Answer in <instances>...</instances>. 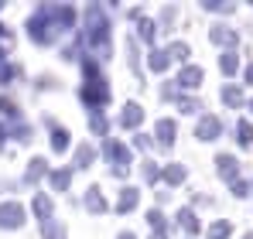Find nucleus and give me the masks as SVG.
<instances>
[{
  "instance_id": "1",
  "label": "nucleus",
  "mask_w": 253,
  "mask_h": 239,
  "mask_svg": "<svg viewBox=\"0 0 253 239\" xmlns=\"http://www.w3.org/2000/svg\"><path fill=\"white\" fill-rule=\"evenodd\" d=\"M83 69H85V76H89V82L83 85L85 106H103V103L110 99V85H106V79L96 72V62H89V58L83 62Z\"/></svg>"
},
{
  "instance_id": "2",
  "label": "nucleus",
  "mask_w": 253,
  "mask_h": 239,
  "mask_svg": "<svg viewBox=\"0 0 253 239\" xmlns=\"http://www.w3.org/2000/svg\"><path fill=\"white\" fill-rule=\"evenodd\" d=\"M21 222H24V208H21L17 201L0 205V226H3V229H17Z\"/></svg>"
},
{
  "instance_id": "3",
  "label": "nucleus",
  "mask_w": 253,
  "mask_h": 239,
  "mask_svg": "<svg viewBox=\"0 0 253 239\" xmlns=\"http://www.w3.org/2000/svg\"><path fill=\"white\" fill-rule=\"evenodd\" d=\"M219 133H222L219 117H202V120H199V130H195V137H199V140H215Z\"/></svg>"
},
{
  "instance_id": "4",
  "label": "nucleus",
  "mask_w": 253,
  "mask_h": 239,
  "mask_svg": "<svg viewBox=\"0 0 253 239\" xmlns=\"http://www.w3.org/2000/svg\"><path fill=\"white\" fill-rule=\"evenodd\" d=\"M215 164H219V174H222L226 181H236V174H240V164H236V158L219 154V158H215Z\"/></svg>"
},
{
  "instance_id": "5",
  "label": "nucleus",
  "mask_w": 253,
  "mask_h": 239,
  "mask_svg": "<svg viewBox=\"0 0 253 239\" xmlns=\"http://www.w3.org/2000/svg\"><path fill=\"white\" fill-rule=\"evenodd\" d=\"M209 38L215 41V44H226V48H233V44L240 41L233 28H222V24H215V28H212V31H209Z\"/></svg>"
},
{
  "instance_id": "6",
  "label": "nucleus",
  "mask_w": 253,
  "mask_h": 239,
  "mask_svg": "<svg viewBox=\"0 0 253 239\" xmlns=\"http://www.w3.org/2000/svg\"><path fill=\"white\" fill-rule=\"evenodd\" d=\"M199 82H202V69H199V65L181 69V76H178V85H181V89H195Z\"/></svg>"
},
{
  "instance_id": "7",
  "label": "nucleus",
  "mask_w": 253,
  "mask_h": 239,
  "mask_svg": "<svg viewBox=\"0 0 253 239\" xmlns=\"http://www.w3.org/2000/svg\"><path fill=\"white\" fill-rule=\"evenodd\" d=\"M106 158L110 160H117V167H126V147L120 144V140H106Z\"/></svg>"
},
{
  "instance_id": "8",
  "label": "nucleus",
  "mask_w": 253,
  "mask_h": 239,
  "mask_svg": "<svg viewBox=\"0 0 253 239\" xmlns=\"http://www.w3.org/2000/svg\"><path fill=\"white\" fill-rule=\"evenodd\" d=\"M140 120H144V110H140L137 103H126V106H124V117H120V123H124V126H137Z\"/></svg>"
},
{
  "instance_id": "9",
  "label": "nucleus",
  "mask_w": 253,
  "mask_h": 239,
  "mask_svg": "<svg viewBox=\"0 0 253 239\" xmlns=\"http://www.w3.org/2000/svg\"><path fill=\"white\" fill-rule=\"evenodd\" d=\"M158 144H165V147L174 144V123L171 120H158Z\"/></svg>"
},
{
  "instance_id": "10",
  "label": "nucleus",
  "mask_w": 253,
  "mask_h": 239,
  "mask_svg": "<svg viewBox=\"0 0 253 239\" xmlns=\"http://www.w3.org/2000/svg\"><path fill=\"white\" fill-rule=\"evenodd\" d=\"M178 226H181L185 233H199V219H195V212H192V208H181V212H178Z\"/></svg>"
},
{
  "instance_id": "11",
  "label": "nucleus",
  "mask_w": 253,
  "mask_h": 239,
  "mask_svg": "<svg viewBox=\"0 0 253 239\" xmlns=\"http://www.w3.org/2000/svg\"><path fill=\"white\" fill-rule=\"evenodd\" d=\"M85 208H89V212H106V201L99 195V188H89V192H85Z\"/></svg>"
},
{
  "instance_id": "12",
  "label": "nucleus",
  "mask_w": 253,
  "mask_h": 239,
  "mask_svg": "<svg viewBox=\"0 0 253 239\" xmlns=\"http://www.w3.org/2000/svg\"><path fill=\"white\" fill-rule=\"evenodd\" d=\"M222 103L233 106V110L243 106V92H240V85H226V89H222Z\"/></svg>"
},
{
  "instance_id": "13",
  "label": "nucleus",
  "mask_w": 253,
  "mask_h": 239,
  "mask_svg": "<svg viewBox=\"0 0 253 239\" xmlns=\"http://www.w3.org/2000/svg\"><path fill=\"white\" fill-rule=\"evenodd\" d=\"M219 69H222L226 76H233V72L240 69V58H236V51H226V55L219 58Z\"/></svg>"
},
{
  "instance_id": "14",
  "label": "nucleus",
  "mask_w": 253,
  "mask_h": 239,
  "mask_svg": "<svg viewBox=\"0 0 253 239\" xmlns=\"http://www.w3.org/2000/svg\"><path fill=\"white\" fill-rule=\"evenodd\" d=\"M51 147H55V151L62 154V151L69 147V130H62V126H55V130H51Z\"/></svg>"
},
{
  "instance_id": "15",
  "label": "nucleus",
  "mask_w": 253,
  "mask_h": 239,
  "mask_svg": "<svg viewBox=\"0 0 253 239\" xmlns=\"http://www.w3.org/2000/svg\"><path fill=\"white\" fill-rule=\"evenodd\" d=\"M165 181H168V185H181V181H185V167H181V164L165 167Z\"/></svg>"
},
{
  "instance_id": "16",
  "label": "nucleus",
  "mask_w": 253,
  "mask_h": 239,
  "mask_svg": "<svg viewBox=\"0 0 253 239\" xmlns=\"http://www.w3.org/2000/svg\"><path fill=\"white\" fill-rule=\"evenodd\" d=\"M133 205H137V192H133V188H126L124 195H120V201H117V212H130Z\"/></svg>"
},
{
  "instance_id": "17",
  "label": "nucleus",
  "mask_w": 253,
  "mask_h": 239,
  "mask_svg": "<svg viewBox=\"0 0 253 239\" xmlns=\"http://www.w3.org/2000/svg\"><path fill=\"white\" fill-rule=\"evenodd\" d=\"M236 133H240V144H243V147H250V144H253V126L247 123V120L236 123Z\"/></svg>"
},
{
  "instance_id": "18",
  "label": "nucleus",
  "mask_w": 253,
  "mask_h": 239,
  "mask_svg": "<svg viewBox=\"0 0 253 239\" xmlns=\"http://www.w3.org/2000/svg\"><path fill=\"white\" fill-rule=\"evenodd\" d=\"M168 51H151V69H154V72H165V69H168Z\"/></svg>"
},
{
  "instance_id": "19",
  "label": "nucleus",
  "mask_w": 253,
  "mask_h": 239,
  "mask_svg": "<svg viewBox=\"0 0 253 239\" xmlns=\"http://www.w3.org/2000/svg\"><path fill=\"white\" fill-rule=\"evenodd\" d=\"M35 212H38L44 222H48V219H51V201L44 199V195H38V199H35Z\"/></svg>"
},
{
  "instance_id": "20",
  "label": "nucleus",
  "mask_w": 253,
  "mask_h": 239,
  "mask_svg": "<svg viewBox=\"0 0 253 239\" xmlns=\"http://www.w3.org/2000/svg\"><path fill=\"white\" fill-rule=\"evenodd\" d=\"M69 181H72V174L69 171H51V185L62 192V188H69Z\"/></svg>"
},
{
  "instance_id": "21",
  "label": "nucleus",
  "mask_w": 253,
  "mask_h": 239,
  "mask_svg": "<svg viewBox=\"0 0 253 239\" xmlns=\"http://www.w3.org/2000/svg\"><path fill=\"white\" fill-rule=\"evenodd\" d=\"M229 233H233V226H229V222H215V226L209 229V239H226Z\"/></svg>"
},
{
  "instance_id": "22",
  "label": "nucleus",
  "mask_w": 253,
  "mask_h": 239,
  "mask_svg": "<svg viewBox=\"0 0 253 239\" xmlns=\"http://www.w3.org/2000/svg\"><path fill=\"white\" fill-rule=\"evenodd\" d=\"M168 58H178V62H185L188 58V44H181V41H174L168 48Z\"/></svg>"
},
{
  "instance_id": "23",
  "label": "nucleus",
  "mask_w": 253,
  "mask_h": 239,
  "mask_svg": "<svg viewBox=\"0 0 253 239\" xmlns=\"http://www.w3.org/2000/svg\"><path fill=\"white\" fill-rule=\"evenodd\" d=\"M92 158H96V151H92V147H79V154H76L79 167H89V164H92Z\"/></svg>"
},
{
  "instance_id": "24",
  "label": "nucleus",
  "mask_w": 253,
  "mask_h": 239,
  "mask_svg": "<svg viewBox=\"0 0 253 239\" xmlns=\"http://www.w3.org/2000/svg\"><path fill=\"white\" fill-rule=\"evenodd\" d=\"M44 174V160L38 158V160H31V167H28V181H38Z\"/></svg>"
},
{
  "instance_id": "25",
  "label": "nucleus",
  "mask_w": 253,
  "mask_h": 239,
  "mask_svg": "<svg viewBox=\"0 0 253 239\" xmlns=\"http://www.w3.org/2000/svg\"><path fill=\"white\" fill-rule=\"evenodd\" d=\"M44 239H65V229L55 222H44Z\"/></svg>"
},
{
  "instance_id": "26",
  "label": "nucleus",
  "mask_w": 253,
  "mask_h": 239,
  "mask_svg": "<svg viewBox=\"0 0 253 239\" xmlns=\"http://www.w3.org/2000/svg\"><path fill=\"white\" fill-rule=\"evenodd\" d=\"M178 110H181V113H195V110H202V103H199V99H185V96H181V99H178Z\"/></svg>"
},
{
  "instance_id": "27",
  "label": "nucleus",
  "mask_w": 253,
  "mask_h": 239,
  "mask_svg": "<svg viewBox=\"0 0 253 239\" xmlns=\"http://www.w3.org/2000/svg\"><path fill=\"white\" fill-rule=\"evenodd\" d=\"M233 195H236V199H247V195H250V185L236 178V181H233Z\"/></svg>"
},
{
  "instance_id": "28",
  "label": "nucleus",
  "mask_w": 253,
  "mask_h": 239,
  "mask_svg": "<svg viewBox=\"0 0 253 239\" xmlns=\"http://www.w3.org/2000/svg\"><path fill=\"white\" fill-rule=\"evenodd\" d=\"M140 38L154 41V24H151V21H140Z\"/></svg>"
},
{
  "instance_id": "29",
  "label": "nucleus",
  "mask_w": 253,
  "mask_h": 239,
  "mask_svg": "<svg viewBox=\"0 0 253 239\" xmlns=\"http://www.w3.org/2000/svg\"><path fill=\"white\" fill-rule=\"evenodd\" d=\"M144 178H147V181H158V167H154V164H151V160H147V164H144Z\"/></svg>"
},
{
  "instance_id": "30",
  "label": "nucleus",
  "mask_w": 253,
  "mask_h": 239,
  "mask_svg": "<svg viewBox=\"0 0 253 239\" xmlns=\"http://www.w3.org/2000/svg\"><path fill=\"white\" fill-rule=\"evenodd\" d=\"M10 79H14V69H10V65H0V85L10 82Z\"/></svg>"
},
{
  "instance_id": "31",
  "label": "nucleus",
  "mask_w": 253,
  "mask_h": 239,
  "mask_svg": "<svg viewBox=\"0 0 253 239\" xmlns=\"http://www.w3.org/2000/svg\"><path fill=\"white\" fill-rule=\"evenodd\" d=\"M247 82H253V65H250V69H247Z\"/></svg>"
},
{
  "instance_id": "32",
  "label": "nucleus",
  "mask_w": 253,
  "mask_h": 239,
  "mask_svg": "<svg viewBox=\"0 0 253 239\" xmlns=\"http://www.w3.org/2000/svg\"><path fill=\"white\" fill-rule=\"evenodd\" d=\"M120 239H137V236H133V233H124V236H120Z\"/></svg>"
},
{
  "instance_id": "33",
  "label": "nucleus",
  "mask_w": 253,
  "mask_h": 239,
  "mask_svg": "<svg viewBox=\"0 0 253 239\" xmlns=\"http://www.w3.org/2000/svg\"><path fill=\"white\" fill-rule=\"evenodd\" d=\"M243 239H253V233H247V236H243Z\"/></svg>"
},
{
  "instance_id": "34",
  "label": "nucleus",
  "mask_w": 253,
  "mask_h": 239,
  "mask_svg": "<svg viewBox=\"0 0 253 239\" xmlns=\"http://www.w3.org/2000/svg\"><path fill=\"white\" fill-rule=\"evenodd\" d=\"M250 113H253V99H250Z\"/></svg>"
}]
</instances>
